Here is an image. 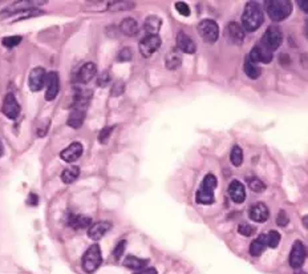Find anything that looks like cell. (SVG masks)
I'll list each match as a JSON object with an SVG mask.
<instances>
[{
	"instance_id": "1",
	"label": "cell",
	"mask_w": 308,
	"mask_h": 274,
	"mask_svg": "<svg viewBox=\"0 0 308 274\" xmlns=\"http://www.w3.org/2000/svg\"><path fill=\"white\" fill-rule=\"evenodd\" d=\"M90 99H92V91L85 90H78L75 93L73 97V104L71 113L68 117V125L73 129L81 128L85 120L86 111L89 107Z\"/></svg>"
},
{
	"instance_id": "2",
	"label": "cell",
	"mask_w": 308,
	"mask_h": 274,
	"mask_svg": "<svg viewBox=\"0 0 308 274\" xmlns=\"http://www.w3.org/2000/svg\"><path fill=\"white\" fill-rule=\"evenodd\" d=\"M265 16L262 8L255 1H250L246 4L242 15V28L246 32H254L263 24Z\"/></svg>"
},
{
	"instance_id": "3",
	"label": "cell",
	"mask_w": 308,
	"mask_h": 274,
	"mask_svg": "<svg viewBox=\"0 0 308 274\" xmlns=\"http://www.w3.org/2000/svg\"><path fill=\"white\" fill-rule=\"evenodd\" d=\"M218 185V180L214 175L206 176L203 181H202L201 188L197 190V194H195V201L199 204V205H211L213 202L215 201L214 198V190Z\"/></svg>"
},
{
	"instance_id": "4",
	"label": "cell",
	"mask_w": 308,
	"mask_h": 274,
	"mask_svg": "<svg viewBox=\"0 0 308 274\" xmlns=\"http://www.w3.org/2000/svg\"><path fill=\"white\" fill-rule=\"evenodd\" d=\"M265 9L271 20L282 22L292 12V4L288 0H269L265 3Z\"/></svg>"
},
{
	"instance_id": "5",
	"label": "cell",
	"mask_w": 308,
	"mask_h": 274,
	"mask_svg": "<svg viewBox=\"0 0 308 274\" xmlns=\"http://www.w3.org/2000/svg\"><path fill=\"white\" fill-rule=\"evenodd\" d=\"M101 262H103L101 249L97 244H93L88 248V250L82 256V269L85 273L92 274L99 269Z\"/></svg>"
},
{
	"instance_id": "6",
	"label": "cell",
	"mask_w": 308,
	"mask_h": 274,
	"mask_svg": "<svg viewBox=\"0 0 308 274\" xmlns=\"http://www.w3.org/2000/svg\"><path fill=\"white\" fill-rule=\"evenodd\" d=\"M198 34L201 36L206 43L213 44L215 43L219 38V27L214 20H210V19H205L202 20L197 27Z\"/></svg>"
},
{
	"instance_id": "7",
	"label": "cell",
	"mask_w": 308,
	"mask_h": 274,
	"mask_svg": "<svg viewBox=\"0 0 308 274\" xmlns=\"http://www.w3.org/2000/svg\"><path fill=\"white\" fill-rule=\"evenodd\" d=\"M282 42H283V34L282 31L279 30L278 27L275 26H271L267 28L263 36H262V40H261V44L263 47H266L267 49L272 52L275 49H278L280 46H282Z\"/></svg>"
},
{
	"instance_id": "8",
	"label": "cell",
	"mask_w": 308,
	"mask_h": 274,
	"mask_svg": "<svg viewBox=\"0 0 308 274\" xmlns=\"http://www.w3.org/2000/svg\"><path fill=\"white\" fill-rule=\"evenodd\" d=\"M162 44V40L159 38V35H146L145 38L140 42V52L144 57H150L154 52L157 51Z\"/></svg>"
},
{
	"instance_id": "9",
	"label": "cell",
	"mask_w": 308,
	"mask_h": 274,
	"mask_svg": "<svg viewBox=\"0 0 308 274\" xmlns=\"http://www.w3.org/2000/svg\"><path fill=\"white\" fill-rule=\"evenodd\" d=\"M45 80H47V72L45 69L41 67H36L31 71L30 77H28V86L32 92H38L43 90L45 86Z\"/></svg>"
},
{
	"instance_id": "10",
	"label": "cell",
	"mask_w": 308,
	"mask_h": 274,
	"mask_svg": "<svg viewBox=\"0 0 308 274\" xmlns=\"http://www.w3.org/2000/svg\"><path fill=\"white\" fill-rule=\"evenodd\" d=\"M306 260V246L302 241H295L292 245L291 254H290V265L294 269H299L304 264Z\"/></svg>"
},
{
	"instance_id": "11",
	"label": "cell",
	"mask_w": 308,
	"mask_h": 274,
	"mask_svg": "<svg viewBox=\"0 0 308 274\" xmlns=\"http://www.w3.org/2000/svg\"><path fill=\"white\" fill-rule=\"evenodd\" d=\"M248 59L254 63H265V64H269L272 60V52L267 49L266 47H263L261 43L255 44L248 55Z\"/></svg>"
},
{
	"instance_id": "12",
	"label": "cell",
	"mask_w": 308,
	"mask_h": 274,
	"mask_svg": "<svg viewBox=\"0 0 308 274\" xmlns=\"http://www.w3.org/2000/svg\"><path fill=\"white\" fill-rule=\"evenodd\" d=\"M20 105L17 103L16 97L12 93H7L3 101V113L5 117H8L11 120H15L20 115Z\"/></svg>"
},
{
	"instance_id": "13",
	"label": "cell",
	"mask_w": 308,
	"mask_h": 274,
	"mask_svg": "<svg viewBox=\"0 0 308 274\" xmlns=\"http://www.w3.org/2000/svg\"><path fill=\"white\" fill-rule=\"evenodd\" d=\"M177 48H178L182 53H189V55H192V53H194V52L197 51V44H195V42H194L186 32L181 31V32H178V35H177Z\"/></svg>"
},
{
	"instance_id": "14",
	"label": "cell",
	"mask_w": 308,
	"mask_h": 274,
	"mask_svg": "<svg viewBox=\"0 0 308 274\" xmlns=\"http://www.w3.org/2000/svg\"><path fill=\"white\" fill-rule=\"evenodd\" d=\"M45 84H47V92H45V99L48 101L51 100H55V97L59 93V90H60V83H59V75L56 72H49L47 73V80H45Z\"/></svg>"
},
{
	"instance_id": "15",
	"label": "cell",
	"mask_w": 308,
	"mask_h": 274,
	"mask_svg": "<svg viewBox=\"0 0 308 274\" xmlns=\"http://www.w3.org/2000/svg\"><path fill=\"white\" fill-rule=\"evenodd\" d=\"M248 216L250 219L255 221V223H265L267 221L270 217V210L267 208V205H265L263 202H258V204H254L251 208H250V212H248Z\"/></svg>"
},
{
	"instance_id": "16",
	"label": "cell",
	"mask_w": 308,
	"mask_h": 274,
	"mask_svg": "<svg viewBox=\"0 0 308 274\" xmlns=\"http://www.w3.org/2000/svg\"><path fill=\"white\" fill-rule=\"evenodd\" d=\"M82 154V145L80 142H72L71 145L67 146L64 150H61L60 157L65 163H73L77 159H80Z\"/></svg>"
},
{
	"instance_id": "17",
	"label": "cell",
	"mask_w": 308,
	"mask_h": 274,
	"mask_svg": "<svg viewBox=\"0 0 308 274\" xmlns=\"http://www.w3.org/2000/svg\"><path fill=\"white\" fill-rule=\"evenodd\" d=\"M111 229L112 223H109V221H99V223H96L94 225H92V227L89 228L88 236H89L93 241H99L101 240Z\"/></svg>"
},
{
	"instance_id": "18",
	"label": "cell",
	"mask_w": 308,
	"mask_h": 274,
	"mask_svg": "<svg viewBox=\"0 0 308 274\" xmlns=\"http://www.w3.org/2000/svg\"><path fill=\"white\" fill-rule=\"evenodd\" d=\"M229 194L235 204H242L246 200V189L244 185L238 180L231 181L229 185Z\"/></svg>"
},
{
	"instance_id": "19",
	"label": "cell",
	"mask_w": 308,
	"mask_h": 274,
	"mask_svg": "<svg viewBox=\"0 0 308 274\" xmlns=\"http://www.w3.org/2000/svg\"><path fill=\"white\" fill-rule=\"evenodd\" d=\"M96 73H97V65L94 64V63H85L78 71L77 80L86 84V83H89L96 76Z\"/></svg>"
},
{
	"instance_id": "20",
	"label": "cell",
	"mask_w": 308,
	"mask_h": 274,
	"mask_svg": "<svg viewBox=\"0 0 308 274\" xmlns=\"http://www.w3.org/2000/svg\"><path fill=\"white\" fill-rule=\"evenodd\" d=\"M227 36L234 44H242L244 39V31L238 23L231 22L227 26Z\"/></svg>"
},
{
	"instance_id": "21",
	"label": "cell",
	"mask_w": 308,
	"mask_h": 274,
	"mask_svg": "<svg viewBox=\"0 0 308 274\" xmlns=\"http://www.w3.org/2000/svg\"><path fill=\"white\" fill-rule=\"evenodd\" d=\"M165 63H166V68L170 69V71L180 68L181 64H182V52L177 47L173 48L166 55Z\"/></svg>"
},
{
	"instance_id": "22",
	"label": "cell",
	"mask_w": 308,
	"mask_h": 274,
	"mask_svg": "<svg viewBox=\"0 0 308 274\" xmlns=\"http://www.w3.org/2000/svg\"><path fill=\"white\" fill-rule=\"evenodd\" d=\"M161 26H162V20L158 16L152 15V16L146 17L145 24H144V30H145V32L148 35H158L159 30H161Z\"/></svg>"
},
{
	"instance_id": "23",
	"label": "cell",
	"mask_w": 308,
	"mask_h": 274,
	"mask_svg": "<svg viewBox=\"0 0 308 274\" xmlns=\"http://www.w3.org/2000/svg\"><path fill=\"white\" fill-rule=\"evenodd\" d=\"M68 224L69 227H72L73 229H86V228L90 227V224H92V219L88 217V216H81V214H78V216H71L68 220Z\"/></svg>"
},
{
	"instance_id": "24",
	"label": "cell",
	"mask_w": 308,
	"mask_h": 274,
	"mask_svg": "<svg viewBox=\"0 0 308 274\" xmlns=\"http://www.w3.org/2000/svg\"><path fill=\"white\" fill-rule=\"evenodd\" d=\"M120 31L126 36H134L138 34V24L133 17H126L120 24Z\"/></svg>"
},
{
	"instance_id": "25",
	"label": "cell",
	"mask_w": 308,
	"mask_h": 274,
	"mask_svg": "<svg viewBox=\"0 0 308 274\" xmlns=\"http://www.w3.org/2000/svg\"><path fill=\"white\" fill-rule=\"evenodd\" d=\"M267 248L266 244V234H261L257 240H254L250 245V254L253 257H259L262 253L265 252V249Z\"/></svg>"
},
{
	"instance_id": "26",
	"label": "cell",
	"mask_w": 308,
	"mask_h": 274,
	"mask_svg": "<svg viewBox=\"0 0 308 274\" xmlns=\"http://www.w3.org/2000/svg\"><path fill=\"white\" fill-rule=\"evenodd\" d=\"M243 69H244V73H246L250 79H254V80L261 76V73H262L261 67H259L257 63H254V61L250 60V59H248V56L244 59Z\"/></svg>"
},
{
	"instance_id": "27",
	"label": "cell",
	"mask_w": 308,
	"mask_h": 274,
	"mask_svg": "<svg viewBox=\"0 0 308 274\" xmlns=\"http://www.w3.org/2000/svg\"><path fill=\"white\" fill-rule=\"evenodd\" d=\"M80 176V168L78 167H69L63 171L61 173V180L64 184H72L78 179Z\"/></svg>"
},
{
	"instance_id": "28",
	"label": "cell",
	"mask_w": 308,
	"mask_h": 274,
	"mask_svg": "<svg viewBox=\"0 0 308 274\" xmlns=\"http://www.w3.org/2000/svg\"><path fill=\"white\" fill-rule=\"evenodd\" d=\"M148 264V260L145 258H138L136 256H128V257L125 258L124 261V265L129 269H133V270H141L144 269Z\"/></svg>"
},
{
	"instance_id": "29",
	"label": "cell",
	"mask_w": 308,
	"mask_h": 274,
	"mask_svg": "<svg viewBox=\"0 0 308 274\" xmlns=\"http://www.w3.org/2000/svg\"><path fill=\"white\" fill-rule=\"evenodd\" d=\"M108 9L109 11H128V9L134 8V3L133 1H125V0H120V1H109L108 3Z\"/></svg>"
},
{
	"instance_id": "30",
	"label": "cell",
	"mask_w": 308,
	"mask_h": 274,
	"mask_svg": "<svg viewBox=\"0 0 308 274\" xmlns=\"http://www.w3.org/2000/svg\"><path fill=\"white\" fill-rule=\"evenodd\" d=\"M230 161L234 167H240L242 163H243V152L240 149L239 145H234L232 149H231L230 153Z\"/></svg>"
},
{
	"instance_id": "31",
	"label": "cell",
	"mask_w": 308,
	"mask_h": 274,
	"mask_svg": "<svg viewBox=\"0 0 308 274\" xmlns=\"http://www.w3.org/2000/svg\"><path fill=\"white\" fill-rule=\"evenodd\" d=\"M280 242V233L276 230H271L269 234H266V244L269 248H276Z\"/></svg>"
},
{
	"instance_id": "32",
	"label": "cell",
	"mask_w": 308,
	"mask_h": 274,
	"mask_svg": "<svg viewBox=\"0 0 308 274\" xmlns=\"http://www.w3.org/2000/svg\"><path fill=\"white\" fill-rule=\"evenodd\" d=\"M247 185H248V188L251 189V190L255 193H261L266 189V185L263 184L259 179H257V177H248Z\"/></svg>"
},
{
	"instance_id": "33",
	"label": "cell",
	"mask_w": 308,
	"mask_h": 274,
	"mask_svg": "<svg viewBox=\"0 0 308 274\" xmlns=\"http://www.w3.org/2000/svg\"><path fill=\"white\" fill-rule=\"evenodd\" d=\"M22 42V36H8V38L3 39V46L7 48H13L16 47L17 44H20Z\"/></svg>"
},
{
	"instance_id": "34",
	"label": "cell",
	"mask_w": 308,
	"mask_h": 274,
	"mask_svg": "<svg viewBox=\"0 0 308 274\" xmlns=\"http://www.w3.org/2000/svg\"><path fill=\"white\" fill-rule=\"evenodd\" d=\"M238 231H239V234H242V236L250 237L254 234L255 228L251 227V225H248V224H240L239 227H238Z\"/></svg>"
},
{
	"instance_id": "35",
	"label": "cell",
	"mask_w": 308,
	"mask_h": 274,
	"mask_svg": "<svg viewBox=\"0 0 308 274\" xmlns=\"http://www.w3.org/2000/svg\"><path fill=\"white\" fill-rule=\"evenodd\" d=\"M125 248H126V241L122 240L118 242V245L115 248V252H113V256H115V260L116 261H118L121 257H122V254L125 252Z\"/></svg>"
},
{
	"instance_id": "36",
	"label": "cell",
	"mask_w": 308,
	"mask_h": 274,
	"mask_svg": "<svg viewBox=\"0 0 308 274\" xmlns=\"http://www.w3.org/2000/svg\"><path fill=\"white\" fill-rule=\"evenodd\" d=\"M125 91V84L124 82H116L113 88L111 91V96L116 97V96H121V94L124 93Z\"/></svg>"
},
{
	"instance_id": "37",
	"label": "cell",
	"mask_w": 308,
	"mask_h": 274,
	"mask_svg": "<svg viewBox=\"0 0 308 274\" xmlns=\"http://www.w3.org/2000/svg\"><path fill=\"white\" fill-rule=\"evenodd\" d=\"M113 128L115 127H105V128L100 132L99 135V140L101 144H105V142H108V140H109V137H111V133L112 131H113Z\"/></svg>"
},
{
	"instance_id": "38",
	"label": "cell",
	"mask_w": 308,
	"mask_h": 274,
	"mask_svg": "<svg viewBox=\"0 0 308 274\" xmlns=\"http://www.w3.org/2000/svg\"><path fill=\"white\" fill-rule=\"evenodd\" d=\"M176 8H177V11H178V13L182 15V16H190V13H192L190 12L189 5L186 4V3H184V1H177Z\"/></svg>"
},
{
	"instance_id": "39",
	"label": "cell",
	"mask_w": 308,
	"mask_h": 274,
	"mask_svg": "<svg viewBox=\"0 0 308 274\" xmlns=\"http://www.w3.org/2000/svg\"><path fill=\"white\" fill-rule=\"evenodd\" d=\"M132 57L133 53L132 51H130V48H122L120 51V53H118V56H117V59L120 61H130L132 60Z\"/></svg>"
},
{
	"instance_id": "40",
	"label": "cell",
	"mask_w": 308,
	"mask_h": 274,
	"mask_svg": "<svg viewBox=\"0 0 308 274\" xmlns=\"http://www.w3.org/2000/svg\"><path fill=\"white\" fill-rule=\"evenodd\" d=\"M288 221H290V219H288V216H287V213L284 212V210H280L278 213V216H276V224H278L279 227H287L288 225Z\"/></svg>"
},
{
	"instance_id": "41",
	"label": "cell",
	"mask_w": 308,
	"mask_h": 274,
	"mask_svg": "<svg viewBox=\"0 0 308 274\" xmlns=\"http://www.w3.org/2000/svg\"><path fill=\"white\" fill-rule=\"evenodd\" d=\"M109 80H111V75H109V73H108V72L103 73V75H101V76H100L99 79H97V86H99V87H105L108 84V83H109Z\"/></svg>"
},
{
	"instance_id": "42",
	"label": "cell",
	"mask_w": 308,
	"mask_h": 274,
	"mask_svg": "<svg viewBox=\"0 0 308 274\" xmlns=\"http://www.w3.org/2000/svg\"><path fill=\"white\" fill-rule=\"evenodd\" d=\"M133 274H158L157 270L153 269V268H144L141 270H136V273Z\"/></svg>"
},
{
	"instance_id": "43",
	"label": "cell",
	"mask_w": 308,
	"mask_h": 274,
	"mask_svg": "<svg viewBox=\"0 0 308 274\" xmlns=\"http://www.w3.org/2000/svg\"><path fill=\"white\" fill-rule=\"evenodd\" d=\"M38 196L34 194V193H31L30 197H28V200H27V204H30V205H38Z\"/></svg>"
},
{
	"instance_id": "44",
	"label": "cell",
	"mask_w": 308,
	"mask_h": 274,
	"mask_svg": "<svg viewBox=\"0 0 308 274\" xmlns=\"http://www.w3.org/2000/svg\"><path fill=\"white\" fill-rule=\"evenodd\" d=\"M298 4H299V7L302 9H303L304 12H307V11H308V8H307V7H308V1H298Z\"/></svg>"
},
{
	"instance_id": "45",
	"label": "cell",
	"mask_w": 308,
	"mask_h": 274,
	"mask_svg": "<svg viewBox=\"0 0 308 274\" xmlns=\"http://www.w3.org/2000/svg\"><path fill=\"white\" fill-rule=\"evenodd\" d=\"M3 153H4V149H3V144H1V141H0V157L3 156Z\"/></svg>"
},
{
	"instance_id": "46",
	"label": "cell",
	"mask_w": 308,
	"mask_h": 274,
	"mask_svg": "<svg viewBox=\"0 0 308 274\" xmlns=\"http://www.w3.org/2000/svg\"><path fill=\"white\" fill-rule=\"evenodd\" d=\"M295 274H306V272H296Z\"/></svg>"
}]
</instances>
